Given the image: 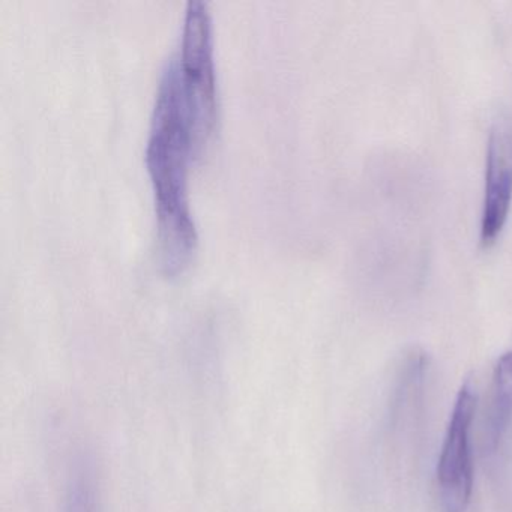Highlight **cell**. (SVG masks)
<instances>
[{
  "label": "cell",
  "instance_id": "3",
  "mask_svg": "<svg viewBox=\"0 0 512 512\" xmlns=\"http://www.w3.org/2000/svg\"><path fill=\"white\" fill-rule=\"evenodd\" d=\"M476 389L470 380L461 385L446 427L437 464V485L443 512H466L473 491L472 424Z\"/></svg>",
  "mask_w": 512,
  "mask_h": 512
},
{
  "label": "cell",
  "instance_id": "5",
  "mask_svg": "<svg viewBox=\"0 0 512 512\" xmlns=\"http://www.w3.org/2000/svg\"><path fill=\"white\" fill-rule=\"evenodd\" d=\"M512 424V350L503 353L493 371L490 404L485 418L484 443L494 452Z\"/></svg>",
  "mask_w": 512,
  "mask_h": 512
},
{
  "label": "cell",
  "instance_id": "6",
  "mask_svg": "<svg viewBox=\"0 0 512 512\" xmlns=\"http://www.w3.org/2000/svg\"><path fill=\"white\" fill-rule=\"evenodd\" d=\"M65 512H101L100 487L89 461L77 464L71 473Z\"/></svg>",
  "mask_w": 512,
  "mask_h": 512
},
{
  "label": "cell",
  "instance_id": "2",
  "mask_svg": "<svg viewBox=\"0 0 512 512\" xmlns=\"http://www.w3.org/2000/svg\"><path fill=\"white\" fill-rule=\"evenodd\" d=\"M185 106L190 113L200 152L214 136L218 121L214 32L208 4L188 0L178 53L172 56Z\"/></svg>",
  "mask_w": 512,
  "mask_h": 512
},
{
  "label": "cell",
  "instance_id": "1",
  "mask_svg": "<svg viewBox=\"0 0 512 512\" xmlns=\"http://www.w3.org/2000/svg\"><path fill=\"white\" fill-rule=\"evenodd\" d=\"M200 157L196 133L170 58L161 74L146 143V166L151 176L157 214L158 247L167 274L190 263L197 248V226L188 197V172Z\"/></svg>",
  "mask_w": 512,
  "mask_h": 512
},
{
  "label": "cell",
  "instance_id": "4",
  "mask_svg": "<svg viewBox=\"0 0 512 512\" xmlns=\"http://www.w3.org/2000/svg\"><path fill=\"white\" fill-rule=\"evenodd\" d=\"M512 202V125L497 121L488 136L485 161L484 206L481 242L493 244L502 232Z\"/></svg>",
  "mask_w": 512,
  "mask_h": 512
}]
</instances>
